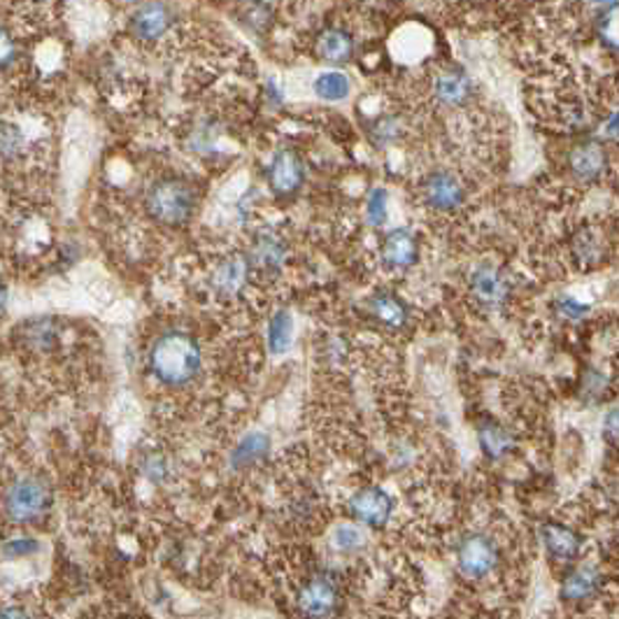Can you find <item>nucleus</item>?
Instances as JSON below:
<instances>
[{
    "label": "nucleus",
    "instance_id": "32",
    "mask_svg": "<svg viewBox=\"0 0 619 619\" xmlns=\"http://www.w3.org/2000/svg\"><path fill=\"white\" fill-rule=\"evenodd\" d=\"M6 303H8V289H6L3 285H0V312H3Z\"/></svg>",
    "mask_w": 619,
    "mask_h": 619
},
{
    "label": "nucleus",
    "instance_id": "1",
    "mask_svg": "<svg viewBox=\"0 0 619 619\" xmlns=\"http://www.w3.org/2000/svg\"><path fill=\"white\" fill-rule=\"evenodd\" d=\"M203 363L198 342L182 331H168L149 350V369L158 382L168 386L189 384Z\"/></svg>",
    "mask_w": 619,
    "mask_h": 619
},
{
    "label": "nucleus",
    "instance_id": "13",
    "mask_svg": "<svg viewBox=\"0 0 619 619\" xmlns=\"http://www.w3.org/2000/svg\"><path fill=\"white\" fill-rule=\"evenodd\" d=\"M568 164H570L572 175L585 182H594L606 173L608 154L601 143L587 141V143H580L578 147H572V152L568 156Z\"/></svg>",
    "mask_w": 619,
    "mask_h": 619
},
{
    "label": "nucleus",
    "instance_id": "2",
    "mask_svg": "<svg viewBox=\"0 0 619 619\" xmlns=\"http://www.w3.org/2000/svg\"><path fill=\"white\" fill-rule=\"evenodd\" d=\"M145 205L156 221L179 226L189 221L196 210V192L185 179L164 177L149 187Z\"/></svg>",
    "mask_w": 619,
    "mask_h": 619
},
{
    "label": "nucleus",
    "instance_id": "30",
    "mask_svg": "<svg viewBox=\"0 0 619 619\" xmlns=\"http://www.w3.org/2000/svg\"><path fill=\"white\" fill-rule=\"evenodd\" d=\"M582 389H585V394H589L591 389L596 392V396H599L603 389H606V375H601L599 371H589L585 382H582Z\"/></svg>",
    "mask_w": 619,
    "mask_h": 619
},
{
    "label": "nucleus",
    "instance_id": "21",
    "mask_svg": "<svg viewBox=\"0 0 619 619\" xmlns=\"http://www.w3.org/2000/svg\"><path fill=\"white\" fill-rule=\"evenodd\" d=\"M270 452V439L266 433H249L245 441H240V445L234 450L231 454V466L234 468H249L255 466L257 462Z\"/></svg>",
    "mask_w": 619,
    "mask_h": 619
},
{
    "label": "nucleus",
    "instance_id": "7",
    "mask_svg": "<svg viewBox=\"0 0 619 619\" xmlns=\"http://www.w3.org/2000/svg\"><path fill=\"white\" fill-rule=\"evenodd\" d=\"M392 496L380 487H363L350 498V515L365 526H373V529L384 526L389 517H392Z\"/></svg>",
    "mask_w": 619,
    "mask_h": 619
},
{
    "label": "nucleus",
    "instance_id": "25",
    "mask_svg": "<svg viewBox=\"0 0 619 619\" xmlns=\"http://www.w3.org/2000/svg\"><path fill=\"white\" fill-rule=\"evenodd\" d=\"M331 540L338 553H357V549L363 545V536L359 529H354V526H338Z\"/></svg>",
    "mask_w": 619,
    "mask_h": 619
},
{
    "label": "nucleus",
    "instance_id": "15",
    "mask_svg": "<svg viewBox=\"0 0 619 619\" xmlns=\"http://www.w3.org/2000/svg\"><path fill=\"white\" fill-rule=\"evenodd\" d=\"M433 91L443 105L458 107L473 99V82L464 71H445L435 78Z\"/></svg>",
    "mask_w": 619,
    "mask_h": 619
},
{
    "label": "nucleus",
    "instance_id": "28",
    "mask_svg": "<svg viewBox=\"0 0 619 619\" xmlns=\"http://www.w3.org/2000/svg\"><path fill=\"white\" fill-rule=\"evenodd\" d=\"M557 310H559L564 317H568V319H582V317L589 312L587 306H582L580 301H576V298H570V296L559 298V301H557Z\"/></svg>",
    "mask_w": 619,
    "mask_h": 619
},
{
    "label": "nucleus",
    "instance_id": "33",
    "mask_svg": "<svg viewBox=\"0 0 619 619\" xmlns=\"http://www.w3.org/2000/svg\"><path fill=\"white\" fill-rule=\"evenodd\" d=\"M126 3H137V0H126Z\"/></svg>",
    "mask_w": 619,
    "mask_h": 619
},
{
    "label": "nucleus",
    "instance_id": "20",
    "mask_svg": "<svg viewBox=\"0 0 619 619\" xmlns=\"http://www.w3.org/2000/svg\"><path fill=\"white\" fill-rule=\"evenodd\" d=\"M477 441L483 452L489 458H503L506 454H510V450H515V439L510 435L508 429H503L496 422H485L483 426L477 429Z\"/></svg>",
    "mask_w": 619,
    "mask_h": 619
},
{
    "label": "nucleus",
    "instance_id": "19",
    "mask_svg": "<svg viewBox=\"0 0 619 619\" xmlns=\"http://www.w3.org/2000/svg\"><path fill=\"white\" fill-rule=\"evenodd\" d=\"M369 306H371V312H373V317L378 319V322H382L389 329H401V327L407 324L410 310H407L403 298L392 293V291L375 293L371 298Z\"/></svg>",
    "mask_w": 619,
    "mask_h": 619
},
{
    "label": "nucleus",
    "instance_id": "8",
    "mask_svg": "<svg viewBox=\"0 0 619 619\" xmlns=\"http://www.w3.org/2000/svg\"><path fill=\"white\" fill-rule=\"evenodd\" d=\"M296 603L308 617H329L338 608V585L329 576H314L298 591Z\"/></svg>",
    "mask_w": 619,
    "mask_h": 619
},
{
    "label": "nucleus",
    "instance_id": "9",
    "mask_svg": "<svg viewBox=\"0 0 619 619\" xmlns=\"http://www.w3.org/2000/svg\"><path fill=\"white\" fill-rule=\"evenodd\" d=\"M422 196L431 210L450 213L464 203V187L452 173H433L424 182Z\"/></svg>",
    "mask_w": 619,
    "mask_h": 619
},
{
    "label": "nucleus",
    "instance_id": "4",
    "mask_svg": "<svg viewBox=\"0 0 619 619\" xmlns=\"http://www.w3.org/2000/svg\"><path fill=\"white\" fill-rule=\"evenodd\" d=\"M498 564V547L489 536L473 534L466 536L456 547V566L468 580H479L489 576Z\"/></svg>",
    "mask_w": 619,
    "mask_h": 619
},
{
    "label": "nucleus",
    "instance_id": "24",
    "mask_svg": "<svg viewBox=\"0 0 619 619\" xmlns=\"http://www.w3.org/2000/svg\"><path fill=\"white\" fill-rule=\"evenodd\" d=\"M386 217H389V196L384 189H373L369 203H365V219H369L371 226L380 228L386 224Z\"/></svg>",
    "mask_w": 619,
    "mask_h": 619
},
{
    "label": "nucleus",
    "instance_id": "17",
    "mask_svg": "<svg viewBox=\"0 0 619 619\" xmlns=\"http://www.w3.org/2000/svg\"><path fill=\"white\" fill-rule=\"evenodd\" d=\"M601 587V572L594 566H582L570 572L561 585V599L564 601H587L599 591Z\"/></svg>",
    "mask_w": 619,
    "mask_h": 619
},
{
    "label": "nucleus",
    "instance_id": "16",
    "mask_svg": "<svg viewBox=\"0 0 619 619\" xmlns=\"http://www.w3.org/2000/svg\"><path fill=\"white\" fill-rule=\"evenodd\" d=\"M247 275H249L247 257L234 255L217 266L213 275V287L224 296H236L245 287Z\"/></svg>",
    "mask_w": 619,
    "mask_h": 619
},
{
    "label": "nucleus",
    "instance_id": "5",
    "mask_svg": "<svg viewBox=\"0 0 619 619\" xmlns=\"http://www.w3.org/2000/svg\"><path fill=\"white\" fill-rule=\"evenodd\" d=\"M175 24L173 10L162 0H147L131 17V35L141 42H156L171 33Z\"/></svg>",
    "mask_w": 619,
    "mask_h": 619
},
{
    "label": "nucleus",
    "instance_id": "18",
    "mask_svg": "<svg viewBox=\"0 0 619 619\" xmlns=\"http://www.w3.org/2000/svg\"><path fill=\"white\" fill-rule=\"evenodd\" d=\"M317 52L333 65L350 63L354 56V38L342 29H327L317 38Z\"/></svg>",
    "mask_w": 619,
    "mask_h": 619
},
{
    "label": "nucleus",
    "instance_id": "11",
    "mask_svg": "<svg viewBox=\"0 0 619 619\" xmlns=\"http://www.w3.org/2000/svg\"><path fill=\"white\" fill-rule=\"evenodd\" d=\"M420 247L417 238L412 236L407 228H396V231H389L382 240V261L389 268L405 270L410 266L417 264Z\"/></svg>",
    "mask_w": 619,
    "mask_h": 619
},
{
    "label": "nucleus",
    "instance_id": "27",
    "mask_svg": "<svg viewBox=\"0 0 619 619\" xmlns=\"http://www.w3.org/2000/svg\"><path fill=\"white\" fill-rule=\"evenodd\" d=\"M21 131L12 124H0V154L14 156L21 149Z\"/></svg>",
    "mask_w": 619,
    "mask_h": 619
},
{
    "label": "nucleus",
    "instance_id": "12",
    "mask_svg": "<svg viewBox=\"0 0 619 619\" xmlns=\"http://www.w3.org/2000/svg\"><path fill=\"white\" fill-rule=\"evenodd\" d=\"M540 538L547 553L561 561L576 559L582 549V536L559 522H545L540 526Z\"/></svg>",
    "mask_w": 619,
    "mask_h": 619
},
{
    "label": "nucleus",
    "instance_id": "23",
    "mask_svg": "<svg viewBox=\"0 0 619 619\" xmlns=\"http://www.w3.org/2000/svg\"><path fill=\"white\" fill-rule=\"evenodd\" d=\"M352 91V82L348 75H342L338 71L331 73H322L314 80V94L329 101V103H338V101H345Z\"/></svg>",
    "mask_w": 619,
    "mask_h": 619
},
{
    "label": "nucleus",
    "instance_id": "29",
    "mask_svg": "<svg viewBox=\"0 0 619 619\" xmlns=\"http://www.w3.org/2000/svg\"><path fill=\"white\" fill-rule=\"evenodd\" d=\"M6 557H24V555H33L38 553V543L35 540H14V543H8L6 545Z\"/></svg>",
    "mask_w": 619,
    "mask_h": 619
},
{
    "label": "nucleus",
    "instance_id": "31",
    "mask_svg": "<svg viewBox=\"0 0 619 619\" xmlns=\"http://www.w3.org/2000/svg\"><path fill=\"white\" fill-rule=\"evenodd\" d=\"M606 426H608V439H610V443H615V435H617V410H615V407L608 412Z\"/></svg>",
    "mask_w": 619,
    "mask_h": 619
},
{
    "label": "nucleus",
    "instance_id": "3",
    "mask_svg": "<svg viewBox=\"0 0 619 619\" xmlns=\"http://www.w3.org/2000/svg\"><path fill=\"white\" fill-rule=\"evenodd\" d=\"M3 508L17 524L38 522L52 508V489L38 477H24L8 489Z\"/></svg>",
    "mask_w": 619,
    "mask_h": 619
},
{
    "label": "nucleus",
    "instance_id": "22",
    "mask_svg": "<svg viewBox=\"0 0 619 619\" xmlns=\"http://www.w3.org/2000/svg\"><path fill=\"white\" fill-rule=\"evenodd\" d=\"M293 340V319L287 310L275 312L268 324V350L270 354H285Z\"/></svg>",
    "mask_w": 619,
    "mask_h": 619
},
{
    "label": "nucleus",
    "instance_id": "10",
    "mask_svg": "<svg viewBox=\"0 0 619 619\" xmlns=\"http://www.w3.org/2000/svg\"><path fill=\"white\" fill-rule=\"evenodd\" d=\"M471 291L475 301L485 310H498L508 301L510 285L496 268L483 266L471 275Z\"/></svg>",
    "mask_w": 619,
    "mask_h": 619
},
{
    "label": "nucleus",
    "instance_id": "14",
    "mask_svg": "<svg viewBox=\"0 0 619 619\" xmlns=\"http://www.w3.org/2000/svg\"><path fill=\"white\" fill-rule=\"evenodd\" d=\"M285 259H287V247L278 236L272 234L257 236L247 255L249 268L255 266L261 272H280Z\"/></svg>",
    "mask_w": 619,
    "mask_h": 619
},
{
    "label": "nucleus",
    "instance_id": "26",
    "mask_svg": "<svg viewBox=\"0 0 619 619\" xmlns=\"http://www.w3.org/2000/svg\"><path fill=\"white\" fill-rule=\"evenodd\" d=\"M17 56H19L17 38L6 27H0V71H8L10 65H14Z\"/></svg>",
    "mask_w": 619,
    "mask_h": 619
},
{
    "label": "nucleus",
    "instance_id": "6",
    "mask_svg": "<svg viewBox=\"0 0 619 619\" xmlns=\"http://www.w3.org/2000/svg\"><path fill=\"white\" fill-rule=\"evenodd\" d=\"M306 179V166L293 149H280L275 152L272 162L268 166V185L272 194L278 196H291L301 189Z\"/></svg>",
    "mask_w": 619,
    "mask_h": 619
}]
</instances>
